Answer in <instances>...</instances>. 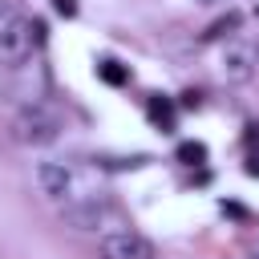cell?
Masks as SVG:
<instances>
[{
	"mask_svg": "<svg viewBox=\"0 0 259 259\" xmlns=\"http://www.w3.org/2000/svg\"><path fill=\"white\" fill-rule=\"evenodd\" d=\"M150 117H154L162 130H170V125H174V105L162 101V97H150Z\"/></svg>",
	"mask_w": 259,
	"mask_h": 259,
	"instance_id": "cell-9",
	"label": "cell"
},
{
	"mask_svg": "<svg viewBox=\"0 0 259 259\" xmlns=\"http://www.w3.org/2000/svg\"><path fill=\"white\" fill-rule=\"evenodd\" d=\"M8 16H16V0H0V24H4Z\"/></svg>",
	"mask_w": 259,
	"mask_h": 259,
	"instance_id": "cell-13",
	"label": "cell"
},
{
	"mask_svg": "<svg viewBox=\"0 0 259 259\" xmlns=\"http://www.w3.org/2000/svg\"><path fill=\"white\" fill-rule=\"evenodd\" d=\"M12 138H16L20 146H49V142L61 138V117H57L45 101L20 105V109L12 113Z\"/></svg>",
	"mask_w": 259,
	"mask_h": 259,
	"instance_id": "cell-2",
	"label": "cell"
},
{
	"mask_svg": "<svg viewBox=\"0 0 259 259\" xmlns=\"http://www.w3.org/2000/svg\"><path fill=\"white\" fill-rule=\"evenodd\" d=\"M36 186H40V194L53 198V202L77 198V174H73L69 162H40V166H36Z\"/></svg>",
	"mask_w": 259,
	"mask_h": 259,
	"instance_id": "cell-6",
	"label": "cell"
},
{
	"mask_svg": "<svg viewBox=\"0 0 259 259\" xmlns=\"http://www.w3.org/2000/svg\"><path fill=\"white\" fill-rule=\"evenodd\" d=\"M97 255L101 259H158V251H154V243L146 239V235H138V231H105L101 235V243H97Z\"/></svg>",
	"mask_w": 259,
	"mask_h": 259,
	"instance_id": "cell-4",
	"label": "cell"
},
{
	"mask_svg": "<svg viewBox=\"0 0 259 259\" xmlns=\"http://www.w3.org/2000/svg\"><path fill=\"white\" fill-rule=\"evenodd\" d=\"M113 219H117V210L105 194H77V198L61 202V223L69 231H105Z\"/></svg>",
	"mask_w": 259,
	"mask_h": 259,
	"instance_id": "cell-3",
	"label": "cell"
},
{
	"mask_svg": "<svg viewBox=\"0 0 259 259\" xmlns=\"http://www.w3.org/2000/svg\"><path fill=\"white\" fill-rule=\"evenodd\" d=\"M178 162L202 166V162H206V146H202V142H182V146H178Z\"/></svg>",
	"mask_w": 259,
	"mask_h": 259,
	"instance_id": "cell-10",
	"label": "cell"
},
{
	"mask_svg": "<svg viewBox=\"0 0 259 259\" xmlns=\"http://www.w3.org/2000/svg\"><path fill=\"white\" fill-rule=\"evenodd\" d=\"M45 40V24L32 20V16H8L0 24V65L4 69H16L24 61H32V53L40 49Z\"/></svg>",
	"mask_w": 259,
	"mask_h": 259,
	"instance_id": "cell-1",
	"label": "cell"
},
{
	"mask_svg": "<svg viewBox=\"0 0 259 259\" xmlns=\"http://www.w3.org/2000/svg\"><path fill=\"white\" fill-rule=\"evenodd\" d=\"M53 8H57L61 16H77V0H53Z\"/></svg>",
	"mask_w": 259,
	"mask_h": 259,
	"instance_id": "cell-12",
	"label": "cell"
},
{
	"mask_svg": "<svg viewBox=\"0 0 259 259\" xmlns=\"http://www.w3.org/2000/svg\"><path fill=\"white\" fill-rule=\"evenodd\" d=\"M255 65H259V53L251 45H227L223 49V77L227 81H251L255 77Z\"/></svg>",
	"mask_w": 259,
	"mask_h": 259,
	"instance_id": "cell-7",
	"label": "cell"
},
{
	"mask_svg": "<svg viewBox=\"0 0 259 259\" xmlns=\"http://www.w3.org/2000/svg\"><path fill=\"white\" fill-rule=\"evenodd\" d=\"M97 73H101L109 85H121V81H125V69H117V61H101V65H97Z\"/></svg>",
	"mask_w": 259,
	"mask_h": 259,
	"instance_id": "cell-11",
	"label": "cell"
},
{
	"mask_svg": "<svg viewBox=\"0 0 259 259\" xmlns=\"http://www.w3.org/2000/svg\"><path fill=\"white\" fill-rule=\"evenodd\" d=\"M194 4H219V0H194Z\"/></svg>",
	"mask_w": 259,
	"mask_h": 259,
	"instance_id": "cell-15",
	"label": "cell"
},
{
	"mask_svg": "<svg viewBox=\"0 0 259 259\" xmlns=\"http://www.w3.org/2000/svg\"><path fill=\"white\" fill-rule=\"evenodd\" d=\"M235 28H239V12H227L223 20H214V24L202 32V40H223V36H231Z\"/></svg>",
	"mask_w": 259,
	"mask_h": 259,
	"instance_id": "cell-8",
	"label": "cell"
},
{
	"mask_svg": "<svg viewBox=\"0 0 259 259\" xmlns=\"http://www.w3.org/2000/svg\"><path fill=\"white\" fill-rule=\"evenodd\" d=\"M16 77H12V85H8V93L20 101V105H36V101H45V89H49V69L32 57V61H24V65H16L12 69Z\"/></svg>",
	"mask_w": 259,
	"mask_h": 259,
	"instance_id": "cell-5",
	"label": "cell"
},
{
	"mask_svg": "<svg viewBox=\"0 0 259 259\" xmlns=\"http://www.w3.org/2000/svg\"><path fill=\"white\" fill-rule=\"evenodd\" d=\"M247 174H251V178H259V154H255V158H247Z\"/></svg>",
	"mask_w": 259,
	"mask_h": 259,
	"instance_id": "cell-14",
	"label": "cell"
}]
</instances>
